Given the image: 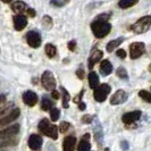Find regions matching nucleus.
Segmentation results:
<instances>
[{"mask_svg": "<svg viewBox=\"0 0 151 151\" xmlns=\"http://www.w3.org/2000/svg\"><path fill=\"white\" fill-rule=\"evenodd\" d=\"M91 30L94 37L98 39L105 38L111 30V24L108 22H101V21H94L91 24Z\"/></svg>", "mask_w": 151, "mask_h": 151, "instance_id": "nucleus-1", "label": "nucleus"}, {"mask_svg": "<svg viewBox=\"0 0 151 151\" xmlns=\"http://www.w3.org/2000/svg\"><path fill=\"white\" fill-rule=\"evenodd\" d=\"M39 129L48 137H51L52 140L58 139V129L56 125H51L48 119H42L39 123Z\"/></svg>", "mask_w": 151, "mask_h": 151, "instance_id": "nucleus-2", "label": "nucleus"}, {"mask_svg": "<svg viewBox=\"0 0 151 151\" xmlns=\"http://www.w3.org/2000/svg\"><path fill=\"white\" fill-rule=\"evenodd\" d=\"M150 26H151V17L148 15V16H144V17H141L139 21H136L132 25L131 30L133 31L134 33H136V34H142V33H145L147 31H149Z\"/></svg>", "mask_w": 151, "mask_h": 151, "instance_id": "nucleus-3", "label": "nucleus"}, {"mask_svg": "<svg viewBox=\"0 0 151 151\" xmlns=\"http://www.w3.org/2000/svg\"><path fill=\"white\" fill-rule=\"evenodd\" d=\"M41 83L45 90L53 91L56 88V78L50 70H45L41 76Z\"/></svg>", "mask_w": 151, "mask_h": 151, "instance_id": "nucleus-4", "label": "nucleus"}, {"mask_svg": "<svg viewBox=\"0 0 151 151\" xmlns=\"http://www.w3.org/2000/svg\"><path fill=\"white\" fill-rule=\"evenodd\" d=\"M110 91H111L110 85H108L106 83L101 84L97 89H94V99L98 102H104L108 97V94L110 93Z\"/></svg>", "mask_w": 151, "mask_h": 151, "instance_id": "nucleus-5", "label": "nucleus"}, {"mask_svg": "<svg viewBox=\"0 0 151 151\" xmlns=\"http://www.w3.org/2000/svg\"><path fill=\"white\" fill-rule=\"evenodd\" d=\"M145 45L143 42H133L129 45V56L132 59H137L144 53Z\"/></svg>", "mask_w": 151, "mask_h": 151, "instance_id": "nucleus-6", "label": "nucleus"}, {"mask_svg": "<svg viewBox=\"0 0 151 151\" xmlns=\"http://www.w3.org/2000/svg\"><path fill=\"white\" fill-rule=\"evenodd\" d=\"M26 41L31 48H39L41 45V35L35 31H30L26 34Z\"/></svg>", "mask_w": 151, "mask_h": 151, "instance_id": "nucleus-7", "label": "nucleus"}, {"mask_svg": "<svg viewBox=\"0 0 151 151\" xmlns=\"http://www.w3.org/2000/svg\"><path fill=\"white\" fill-rule=\"evenodd\" d=\"M19 115H21V110L18 108H14L8 115L4 116L2 118H0V126H7L8 124L16 121L19 117Z\"/></svg>", "mask_w": 151, "mask_h": 151, "instance_id": "nucleus-8", "label": "nucleus"}, {"mask_svg": "<svg viewBox=\"0 0 151 151\" xmlns=\"http://www.w3.org/2000/svg\"><path fill=\"white\" fill-rule=\"evenodd\" d=\"M127 99V93L124 90H117L113 94V97L110 99V104L111 105H121L123 102H125Z\"/></svg>", "mask_w": 151, "mask_h": 151, "instance_id": "nucleus-9", "label": "nucleus"}, {"mask_svg": "<svg viewBox=\"0 0 151 151\" xmlns=\"http://www.w3.org/2000/svg\"><path fill=\"white\" fill-rule=\"evenodd\" d=\"M18 132H19V125H18V124L13 125V126H8L6 129L0 131V139H8V137H12V136L16 135Z\"/></svg>", "mask_w": 151, "mask_h": 151, "instance_id": "nucleus-10", "label": "nucleus"}, {"mask_svg": "<svg viewBox=\"0 0 151 151\" xmlns=\"http://www.w3.org/2000/svg\"><path fill=\"white\" fill-rule=\"evenodd\" d=\"M141 116H142V113L140 110H134V111H129V113H126L125 115H123L122 121L125 124H132L134 122L139 121Z\"/></svg>", "mask_w": 151, "mask_h": 151, "instance_id": "nucleus-11", "label": "nucleus"}, {"mask_svg": "<svg viewBox=\"0 0 151 151\" xmlns=\"http://www.w3.org/2000/svg\"><path fill=\"white\" fill-rule=\"evenodd\" d=\"M23 101L25 105L30 107H33L37 102H38V94L34 93L33 91H26L23 94Z\"/></svg>", "mask_w": 151, "mask_h": 151, "instance_id": "nucleus-12", "label": "nucleus"}, {"mask_svg": "<svg viewBox=\"0 0 151 151\" xmlns=\"http://www.w3.org/2000/svg\"><path fill=\"white\" fill-rule=\"evenodd\" d=\"M26 25H27V18L25 17V15L19 14L14 17V27L16 31H22Z\"/></svg>", "mask_w": 151, "mask_h": 151, "instance_id": "nucleus-13", "label": "nucleus"}, {"mask_svg": "<svg viewBox=\"0 0 151 151\" xmlns=\"http://www.w3.org/2000/svg\"><path fill=\"white\" fill-rule=\"evenodd\" d=\"M42 145V137L38 134H32L29 139V147L32 150H39Z\"/></svg>", "mask_w": 151, "mask_h": 151, "instance_id": "nucleus-14", "label": "nucleus"}, {"mask_svg": "<svg viewBox=\"0 0 151 151\" xmlns=\"http://www.w3.org/2000/svg\"><path fill=\"white\" fill-rule=\"evenodd\" d=\"M76 145V137L75 136H67L64 140L63 143V150L64 151H74Z\"/></svg>", "mask_w": 151, "mask_h": 151, "instance_id": "nucleus-15", "label": "nucleus"}, {"mask_svg": "<svg viewBox=\"0 0 151 151\" xmlns=\"http://www.w3.org/2000/svg\"><path fill=\"white\" fill-rule=\"evenodd\" d=\"M102 51L101 50H96L94 52L91 53L90 58H89V68H93V66L102 58Z\"/></svg>", "mask_w": 151, "mask_h": 151, "instance_id": "nucleus-16", "label": "nucleus"}, {"mask_svg": "<svg viewBox=\"0 0 151 151\" xmlns=\"http://www.w3.org/2000/svg\"><path fill=\"white\" fill-rule=\"evenodd\" d=\"M12 9L16 13H23L27 10V5L24 1H13L12 2Z\"/></svg>", "mask_w": 151, "mask_h": 151, "instance_id": "nucleus-17", "label": "nucleus"}, {"mask_svg": "<svg viewBox=\"0 0 151 151\" xmlns=\"http://www.w3.org/2000/svg\"><path fill=\"white\" fill-rule=\"evenodd\" d=\"M123 41H124V38H117L115 39V40H111L110 42H108V45H106V49L108 52H111L114 51L118 45H121L123 43Z\"/></svg>", "mask_w": 151, "mask_h": 151, "instance_id": "nucleus-18", "label": "nucleus"}, {"mask_svg": "<svg viewBox=\"0 0 151 151\" xmlns=\"http://www.w3.org/2000/svg\"><path fill=\"white\" fill-rule=\"evenodd\" d=\"M100 70L104 75H109L113 72V65L110 64V61L104 60L100 65Z\"/></svg>", "mask_w": 151, "mask_h": 151, "instance_id": "nucleus-19", "label": "nucleus"}, {"mask_svg": "<svg viewBox=\"0 0 151 151\" xmlns=\"http://www.w3.org/2000/svg\"><path fill=\"white\" fill-rule=\"evenodd\" d=\"M99 84V76L94 73V72H91L89 74V85H90L91 89H97Z\"/></svg>", "mask_w": 151, "mask_h": 151, "instance_id": "nucleus-20", "label": "nucleus"}, {"mask_svg": "<svg viewBox=\"0 0 151 151\" xmlns=\"http://www.w3.org/2000/svg\"><path fill=\"white\" fill-rule=\"evenodd\" d=\"M45 53H47V56L49 57V58H53L56 55H57V48L55 47L51 43H48V45H45Z\"/></svg>", "mask_w": 151, "mask_h": 151, "instance_id": "nucleus-21", "label": "nucleus"}, {"mask_svg": "<svg viewBox=\"0 0 151 151\" xmlns=\"http://www.w3.org/2000/svg\"><path fill=\"white\" fill-rule=\"evenodd\" d=\"M91 144L89 142V140H82L78 147H77V151H90Z\"/></svg>", "mask_w": 151, "mask_h": 151, "instance_id": "nucleus-22", "label": "nucleus"}, {"mask_svg": "<svg viewBox=\"0 0 151 151\" xmlns=\"http://www.w3.org/2000/svg\"><path fill=\"white\" fill-rule=\"evenodd\" d=\"M52 106V102H51V100L48 98V97H43L42 99V101H41V108H42V110H49L50 108Z\"/></svg>", "mask_w": 151, "mask_h": 151, "instance_id": "nucleus-23", "label": "nucleus"}, {"mask_svg": "<svg viewBox=\"0 0 151 151\" xmlns=\"http://www.w3.org/2000/svg\"><path fill=\"white\" fill-rule=\"evenodd\" d=\"M134 5H136V1H132V0H121V1H118V6L122 9H126V8L132 7Z\"/></svg>", "mask_w": 151, "mask_h": 151, "instance_id": "nucleus-24", "label": "nucleus"}, {"mask_svg": "<svg viewBox=\"0 0 151 151\" xmlns=\"http://www.w3.org/2000/svg\"><path fill=\"white\" fill-rule=\"evenodd\" d=\"M42 25H43V27H45V30H50L52 27V19H51V17L48 15L43 16V18H42Z\"/></svg>", "mask_w": 151, "mask_h": 151, "instance_id": "nucleus-25", "label": "nucleus"}, {"mask_svg": "<svg viewBox=\"0 0 151 151\" xmlns=\"http://www.w3.org/2000/svg\"><path fill=\"white\" fill-rule=\"evenodd\" d=\"M60 90L63 93V106H64V108H68V101L70 100V96L64 88H61Z\"/></svg>", "mask_w": 151, "mask_h": 151, "instance_id": "nucleus-26", "label": "nucleus"}, {"mask_svg": "<svg viewBox=\"0 0 151 151\" xmlns=\"http://www.w3.org/2000/svg\"><path fill=\"white\" fill-rule=\"evenodd\" d=\"M116 75L118 76L122 80H129V75H127V72L124 67H119L116 70Z\"/></svg>", "mask_w": 151, "mask_h": 151, "instance_id": "nucleus-27", "label": "nucleus"}, {"mask_svg": "<svg viewBox=\"0 0 151 151\" xmlns=\"http://www.w3.org/2000/svg\"><path fill=\"white\" fill-rule=\"evenodd\" d=\"M139 96L143 99L144 101H147V102H151V94H150V92H149V91H144V90L140 91V92H139Z\"/></svg>", "mask_w": 151, "mask_h": 151, "instance_id": "nucleus-28", "label": "nucleus"}, {"mask_svg": "<svg viewBox=\"0 0 151 151\" xmlns=\"http://www.w3.org/2000/svg\"><path fill=\"white\" fill-rule=\"evenodd\" d=\"M59 109L58 108H52L51 110H50V117H51V121L52 122H56L58 121V118H59Z\"/></svg>", "mask_w": 151, "mask_h": 151, "instance_id": "nucleus-29", "label": "nucleus"}, {"mask_svg": "<svg viewBox=\"0 0 151 151\" xmlns=\"http://www.w3.org/2000/svg\"><path fill=\"white\" fill-rule=\"evenodd\" d=\"M70 127V124L67 123V122H61V124L59 125V131H60L61 133H65V132H67V129Z\"/></svg>", "mask_w": 151, "mask_h": 151, "instance_id": "nucleus-30", "label": "nucleus"}, {"mask_svg": "<svg viewBox=\"0 0 151 151\" xmlns=\"http://www.w3.org/2000/svg\"><path fill=\"white\" fill-rule=\"evenodd\" d=\"M111 15L110 13H105V14H101V15L97 16V19L96 21H101V22H107L108 21V18H109V16Z\"/></svg>", "mask_w": 151, "mask_h": 151, "instance_id": "nucleus-31", "label": "nucleus"}, {"mask_svg": "<svg viewBox=\"0 0 151 151\" xmlns=\"http://www.w3.org/2000/svg\"><path fill=\"white\" fill-rule=\"evenodd\" d=\"M68 1H51V5L53 6H57V7H63V6H65V5H67Z\"/></svg>", "mask_w": 151, "mask_h": 151, "instance_id": "nucleus-32", "label": "nucleus"}, {"mask_svg": "<svg viewBox=\"0 0 151 151\" xmlns=\"http://www.w3.org/2000/svg\"><path fill=\"white\" fill-rule=\"evenodd\" d=\"M116 55L119 57V58H122V59H124L125 57H126V51L124 50V49H118L117 51H116Z\"/></svg>", "mask_w": 151, "mask_h": 151, "instance_id": "nucleus-33", "label": "nucleus"}, {"mask_svg": "<svg viewBox=\"0 0 151 151\" xmlns=\"http://www.w3.org/2000/svg\"><path fill=\"white\" fill-rule=\"evenodd\" d=\"M76 48V42L75 41H70V42H68V49L70 50V51H74Z\"/></svg>", "mask_w": 151, "mask_h": 151, "instance_id": "nucleus-34", "label": "nucleus"}, {"mask_svg": "<svg viewBox=\"0 0 151 151\" xmlns=\"http://www.w3.org/2000/svg\"><path fill=\"white\" fill-rule=\"evenodd\" d=\"M12 143H14V142H4V143H0V150H2V149H6V148H8L9 145H13Z\"/></svg>", "mask_w": 151, "mask_h": 151, "instance_id": "nucleus-35", "label": "nucleus"}, {"mask_svg": "<svg viewBox=\"0 0 151 151\" xmlns=\"http://www.w3.org/2000/svg\"><path fill=\"white\" fill-rule=\"evenodd\" d=\"M82 96H83V91L81 92V94L76 96L75 98L73 99V101H74V102H78V104H80V102H81V98H82Z\"/></svg>", "mask_w": 151, "mask_h": 151, "instance_id": "nucleus-36", "label": "nucleus"}, {"mask_svg": "<svg viewBox=\"0 0 151 151\" xmlns=\"http://www.w3.org/2000/svg\"><path fill=\"white\" fill-rule=\"evenodd\" d=\"M82 121H83L84 123H90V122L92 121V118H91V116H89V115H85V116H83Z\"/></svg>", "mask_w": 151, "mask_h": 151, "instance_id": "nucleus-37", "label": "nucleus"}, {"mask_svg": "<svg viewBox=\"0 0 151 151\" xmlns=\"http://www.w3.org/2000/svg\"><path fill=\"white\" fill-rule=\"evenodd\" d=\"M26 12H27V14H29L30 16H32V17H34V16H35V10H33V9H31V8H27V10H26Z\"/></svg>", "mask_w": 151, "mask_h": 151, "instance_id": "nucleus-38", "label": "nucleus"}, {"mask_svg": "<svg viewBox=\"0 0 151 151\" xmlns=\"http://www.w3.org/2000/svg\"><path fill=\"white\" fill-rule=\"evenodd\" d=\"M5 101H6V96L1 94V96H0V105H2Z\"/></svg>", "mask_w": 151, "mask_h": 151, "instance_id": "nucleus-39", "label": "nucleus"}, {"mask_svg": "<svg viewBox=\"0 0 151 151\" xmlns=\"http://www.w3.org/2000/svg\"><path fill=\"white\" fill-rule=\"evenodd\" d=\"M85 107H86V106H85V104H84V102H82V101L78 104V108H80L81 110H84V109H85Z\"/></svg>", "mask_w": 151, "mask_h": 151, "instance_id": "nucleus-40", "label": "nucleus"}, {"mask_svg": "<svg viewBox=\"0 0 151 151\" xmlns=\"http://www.w3.org/2000/svg\"><path fill=\"white\" fill-rule=\"evenodd\" d=\"M52 96H53V98L55 99H58V97H59V96H58V92H57L56 90L52 91Z\"/></svg>", "mask_w": 151, "mask_h": 151, "instance_id": "nucleus-41", "label": "nucleus"}, {"mask_svg": "<svg viewBox=\"0 0 151 151\" xmlns=\"http://www.w3.org/2000/svg\"><path fill=\"white\" fill-rule=\"evenodd\" d=\"M77 76L81 77V78L83 77V70H82V69H81V70H77Z\"/></svg>", "mask_w": 151, "mask_h": 151, "instance_id": "nucleus-42", "label": "nucleus"}]
</instances>
